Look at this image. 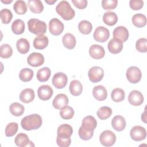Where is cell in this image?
Masks as SVG:
<instances>
[{"label":"cell","mask_w":147,"mask_h":147,"mask_svg":"<svg viewBox=\"0 0 147 147\" xmlns=\"http://www.w3.org/2000/svg\"><path fill=\"white\" fill-rule=\"evenodd\" d=\"M144 5V1L141 0H131L129 1L130 7L134 10H140Z\"/></svg>","instance_id":"cell-47"},{"label":"cell","mask_w":147,"mask_h":147,"mask_svg":"<svg viewBox=\"0 0 147 147\" xmlns=\"http://www.w3.org/2000/svg\"><path fill=\"white\" fill-rule=\"evenodd\" d=\"M62 42L66 48L68 49H72L75 47L76 40L75 37L72 34L67 33L63 36Z\"/></svg>","instance_id":"cell-24"},{"label":"cell","mask_w":147,"mask_h":147,"mask_svg":"<svg viewBox=\"0 0 147 147\" xmlns=\"http://www.w3.org/2000/svg\"><path fill=\"white\" fill-rule=\"evenodd\" d=\"M14 142L17 146L25 147L34 146V145L30 141L28 138V136L23 133L18 134L14 139Z\"/></svg>","instance_id":"cell-17"},{"label":"cell","mask_w":147,"mask_h":147,"mask_svg":"<svg viewBox=\"0 0 147 147\" xmlns=\"http://www.w3.org/2000/svg\"><path fill=\"white\" fill-rule=\"evenodd\" d=\"M11 30L16 34H21L25 30V23L21 19H17L11 24Z\"/></svg>","instance_id":"cell-33"},{"label":"cell","mask_w":147,"mask_h":147,"mask_svg":"<svg viewBox=\"0 0 147 147\" xmlns=\"http://www.w3.org/2000/svg\"><path fill=\"white\" fill-rule=\"evenodd\" d=\"M0 17L3 24H8L12 20L13 14L9 9H3L0 11Z\"/></svg>","instance_id":"cell-40"},{"label":"cell","mask_w":147,"mask_h":147,"mask_svg":"<svg viewBox=\"0 0 147 147\" xmlns=\"http://www.w3.org/2000/svg\"><path fill=\"white\" fill-rule=\"evenodd\" d=\"M78 134L79 136V137L84 141H87L90 140L93 135H94V131H86L84 129H83L82 128V127L80 126L79 129V131H78Z\"/></svg>","instance_id":"cell-45"},{"label":"cell","mask_w":147,"mask_h":147,"mask_svg":"<svg viewBox=\"0 0 147 147\" xmlns=\"http://www.w3.org/2000/svg\"><path fill=\"white\" fill-rule=\"evenodd\" d=\"M78 29L81 33L83 34H88L92 31V25L90 21L82 20L79 23Z\"/></svg>","instance_id":"cell-35"},{"label":"cell","mask_w":147,"mask_h":147,"mask_svg":"<svg viewBox=\"0 0 147 147\" xmlns=\"http://www.w3.org/2000/svg\"><path fill=\"white\" fill-rule=\"evenodd\" d=\"M56 142L57 145L59 146L60 147H68L71 145V138H65L57 136Z\"/></svg>","instance_id":"cell-46"},{"label":"cell","mask_w":147,"mask_h":147,"mask_svg":"<svg viewBox=\"0 0 147 147\" xmlns=\"http://www.w3.org/2000/svg\"><path fill=\"white\" fill-rule=\"evenodd\" d=\"M111 125L113 129L116 131H121L123 130L126 127L125 119L121 115H116L112 119Z\"/></svg>","instance_id":"cell-23"},{"label":"cell","mask_w":147,"mask_h":147,"mask_svg":"<svg viewBox=\"0 0 147 147\" xmlns=\"http://www.w3.org/2000/svg\"><path fill=\"white\" fill-rule=\"evenodd\" d=\"M75 114L73 108L69 106H65L62 107L60 110V115L64 119H71Z\"/></svg>","instance_id":"cell-36"},{"label":"cell","mask_w":147,"mask_h":147,"mask_svg":"<svg viewBox=\"0 0 147 147\" xmlns=\"http://www.w3.org/2000/svg\"><path fill=\"white\" fill-rule=\"evenodd\" d=\"M109 52L113 54H117L121 52L123 49V42L117 38H112L107 45Z\"/></svg>","instance_id":"cell-19"},{"label":"cell","mask_w":147,"mask_h":147,"mask_svg":"<svg viewBox=\"0 0 147 147\" xmlns=\"http://www.w3.org/2000/svg\"><path fill=\"white\" fill-rule=\"evenodd\" d=\"M126 76L127 80L130 83L136 84L140 81L142 74L139 68L136 66H131L127 69Z\"/></svg>","instance_id":"cell-5"},{"label":"cell","mask_w":147,"mask_h":147,"mask_svg":"<svg viewBox=\"0 0 147 147\" xmlns=\"http://www.w3.org/2000/svg\"><path fill=\"white\" fill-rule=\"evenodd\" d=\"M49 30L52 34L59 36L64 30V24L57 18H53L49 21Z\"/></svg>","instance_id":"cell-9"},{"label":"cell","mask_w":147,"mask_h":147,"mask_svg":"<svg viewBox=\"0 0 147 147\" xmlns=\"http://www.w3.org/2000/svg\"><path fill=\"white\" fill-rule=\"evenodd\" d=\"M56 11L64 20H71L75 15V10L67 1H60L56 7Z\"/></svg>","instance_id":"cell-2"},{"label":"cell","mask_w":147,"mask_h":147,"mask_svg":"<svg viewBox=\"0 0 147 147\" xmlns=\"http://www.w3.org/2000/svg\"><path fill=\"white\" fill-rule=\"evenodd\" d=\"M131 138L135 141L144 140L146 137V131L145 129L141 126H133L130 131Z\"/></svg>","instance_id":"cell-8"},{"label":"cell","mask_w":147,"mask_h":147,"mask_svg":"<svg viewBox=\"0 0 147 147\" xmlns=\"http://www.w3.org/2000/svg\"><path fill=\"white\" fill-rule=\"evenodd\" d=\"M89 54L94 59H100L105 56V51L101 45L94 44L89 48Z\"/></svg>","instance_id":"cell-16"},{"label":"cell","mask_w":147,"mask_h":147,"mask_svg":"<svg viewBox=\"0 0 147 147\" xmlns=\"http://www.w3.org/2000/svg\"><path fill=\"white\" fill-rule=\"evenodd\" d=\"M28 4L30 10L36 14L41 13L44 10V6L40 0H29Z\"/></svg>","instance_id":"cell-26"},{"label":"cell","mask_w":147,"mask_h":147,"mask_svg":"<svg viewBox=\"0 0 147 147\" xmlns=\"http://www.w3.org/2000/svg\"><path fill=\"white\" fill-rule=\"evenodd\" d=\"M1 2H3V3H6V4H7V3H10L12 2L13 1H12V0H10V1H9V0H6V1L1 0Z\"/></svg>","instance_id":"cell-51"},{"label":"cell","mask_w":147,"mask_h":147,"mask_svg":"<svg viewBox=\"0 0 147 147\" xmlns=\"http://www.w3.org/2000/svg\"><path fill=\"white\" fill-rule=\"evenodd\" d=\"M99 141L102 145L105 146H111L116 141V136L112 131L106 130L100 134Z\"/></svg>","instance_id":"cell-4"},{"label":"cell","mask_w":147,"mask_h":147,"mask_svg":"<svg viewBox=\"0 0 147 147\" xmlns=\"http://www.w3.org/2000/svg\"><path fill=\"white\" fill-rule=\"evenodd\" d=\"M48 38L44 35L38 36L33 40V47L37 49H43L48 45Z\"/></svg>","instance_id":"cell-25"},{"label":"cell","mask_w":147,"mask_h":147,"mask_svg":"<svg viewBox=\"0 0 147 147\" xmlns=\"http://www.w3.org/2000/svg\"><path fill=\"white\" fill-rule=\"evenodd\" d=\"M13 9L17 14L22 15L26 13L27 11V6L25 1L18 0L16 1L14 3Z\"/></svg>","instance_id":"cell-39"},{"label":"cell","mask_w":147,"mask_h":147,"mask_svg":"<svg viewBox=\"0 0 147 147\" xmlns=\"http://www.w3.org/2000/svg\"><path fill=\"white\" fill-rule=\"evenodd\" d=\"M68 78L67 75L63 72H57L56 73L52 80V82L55 87L58 89H62L67 84Z\"/></svg>","instance_id":"cell-10"},{"label":"cell","mask_w":147,"mask_h":147,"mask_svg":"<svg viewBox=\"0 0 147 147\" xmlns=\"http://www.w3.org/2000/svg\"><path fill=\"white\" fill-rule=\"evenodd\" d=\"M133 24L137 28H142L146 24V17L141 13H137L132 17Z\"/></svg>","instance_id":"cell-30"},{"label":"cell","mask_w":147,"mask_h":147,"mask_svg":"<svg viewBox=\"0 0 147 147\" xmlns=\"http://www.w3.org/2000/svg\"><path fill=\"white\" fill-rule=\"evenodd\" d=\"M146 107L145 109V111L144 112V113L142 114V115H141V119L142 121L144 122V123H146Z\"/></svg>","instance_id":"cell-49"},{"label":"cell","mask_w":147,"mask_h":147,"mask_svg":"<svg viewBox=\"0 0 147 147\" xmlns=\"http://www.w3.org/2000/svg\"><path fill=\"white\" fill-rule=\"evenodd\" d=\"M25 107L20 103L14 102L9 106V111L11 114L16 117H19L23 114L24 113Z\"/></svg>","instance_id":"cell-31"},{"label":"cell","mask_w":147,"mask_h":147,"mask_svg":"<svg viewBox=\"0 0 147 147\" xmlns=\"http://www.w3.org/2000/svg\"><path fill=\"white\" fill-rule=\"evenodd\" d=\"M51 75V69L48 67H43L37 72L36 77L37 80L41 82L47 81Z\"/></svg>","instance_id":"cell-32"},{"label":"cell","mask_w":147,"mask_h":147,"mask_svg":"<svg viewBox=\"0 0 147 147\" xmlns=\"http://www.w3.org/2000/svg\"><path fill=\"white\" fill-rule=\"evenodd\" d=\"M27 62L28 64L30 66L37 67L44 64V57L40 53L33 52L28 57Z\"/></svg>","instance_id":"cell-11"},{"label":"cell","mask_w":147,"mask_h":147,"mask_svg":"<svg viewBox=\"0 0 147 147\" xmlns=\"http://www.w3.org/2000/svg\"><path fill=\"white\" fill-rule=\"evenodd\" d=\"M13 54V49L11 46L7 44H2L0 48V56L3 59H7L11 56Z\"/></svg>","instance_id":"cell-41"},{"label":"cell","mask_w":147,"mask_h":147,"mask_svg":"<svg viewBox=\"0 0 147 147\" xmlns=\"http://www.w3.org/2000/svg\"><path fill=\"white\" fill-rule=\"evenodd\" d=\"M103 22L109 26L114 25L118 21V16L113 11H107L103 16Z\"/></svg>","instance_id":"cell-29"},{"label":"cell","mask_w":147,"mask_h":147,"mask_svg":"<svg viewBox=\"0 0 147 147\" xmlns=\"http://www.w3.org/2000/svg\"><path fill=\"white\" fill-rule=\"evenodd\" d=\"M18 126L16 122H10L7 125L5 128V136L6 137H12L17 132Z\"/></svg>","instance_id":"cell-42"},{"label":"cell","mask_w":147,"mask_h":147,"mask_svg":"<svg viewBox=\"0 0 147 147\" xmlns=\"http://www.w3.org/2000/svg\"><path fill=\"white\" fill-rule=\"evenodd\" d=\"M42 123L41 117L37 114H33L24 117L21 121V125L24 130L29 131L38 129Z\"/></svg>","instance_id":"cell-1"},{"label":"cell","mask_w":147,"mask_h":147,"mask_svg":"<svg viewBox=\"0 0 147 147\" xmlns=\"http://www.w3.org/2000/svg\"><path fill=\"white\" fill-rule=\"evenodd\" d=\"M93 37L95 41L99 42H104L109 39L110 32L109 29L100 26L95 29Z\"/></svg>","instance_id":"cell-7"},{"label":"cell","mask_w":147,"mask_h":147,"mask_svg":"<svg viewBox=\"0 0 147 147\" xmlns=\"http://www.w3.org/2000/svg\"><path fill=\"white\" fill-rule=\"evenodd\" d=\"M88 76L91 82L98 83L103 79L104 76V71L100 67L94 66L88 70Z\"/></svg>","instance_id":"cell-6"},{"label":"cell","mask_w":147,"mask_h":147,"mask_svg":"<svg viewBox=\"0 0 147 147\" xmlns=\"http://www.w3.org/2000/svg\"><path fill=\"white\" fill-rule=\"evenodd\" d=\"M113 37L121 40L122 42L126 41L129 38V33L126 28L123 26H119L113 30Z\"/></svg>","instance_id":"cell-15"},{"label":"cell","mask_w":147,"mask_h":147,"mask_svg":"<svg viewBox=\"0 0 147 147\" xmlns=\"http://www.w3.org/2000/svg\"><path fill=\"white\" fill-rule=\"evenodd\" d=\"M28 26L30 32L37 36L44 35L47 28L45 22L36 18L30 19L28 21Z\"/></svg>","instance_id":"cell-3"},{"label":"cell","mask_w":147,"mask_h":147,"mask_svg":"<svg viewBox=\"0 0 147 147\" xmlns=\"http://www.w3.org/2000/svg\"><path fill=\"white\" fill-rule=\"evenodd\" d=\"M71 1L74 6L79 9H83L87 6V0H72Z\"/></svg>","instance_id":"cell-48"},{"label":"cell","mask_w":147,"mask_h":147,"mask_svg":"<svg viewBox=\"0 0 147 147\" xmlns=\"http://www.w3.org/2000/svg\"><path fill=\"white\" fill-rule=\"evenodd\" d=\"M128 101L133 106H140L144 102L143 95L138 90H133L129 94Z\"/></svg>","instance_id":"cell-12"},{"label":"cell","mask_w":147,"mask_h":147,"mask_svg":"<svg viewBox=\"0 0 147 147\" xmlns=\"http://www.w3.org/2000/svg\"><path fill=\"white\" fill-rule=\"evenodd\" d=\"M125 92L123 90L119 88H115L113 90L111 94V97L113 101L115 102H122L125 99Z\"/></svg>","instance_id":"cell-38"},{"label":"cell","mask_w":147,"mask_h":147,"mask_svg":"<svg viewBox=\"0 0 147 147\" xmlns=\"http://www.w3.org/2000/svg\"><path fill=\"white\" fill-rule=\"evenodd\" d=\"M57 1L56 0H45V2L49 4V5H53L54 3H55Z\"/></svg>","instance_id":"cell-50"},{"label":"cell","mask_w":147,"mask_h":147,"mask_svg":"<svg viewBox=\"0 0 147 147\" xmlns=\"http://www.w3.org/2000/svg\"><path fill=\"white\" fill-rule=\"evenodd\" d=\"M68 103V98L64 94H57L52 101V105L54 108L57 110L61 109Z\"/></svg>","instance_id":"cell-18"},{"label":"cell","mask_w":147,"mask_h":147,"mask_svg":"<svg viewBox=\"0 0 147 147\" xmlns=\"http://www.w3.org/2000/svg\"><path fill=\"white\" fill-rule=\"evenodd\" d=\"M136 49L142 53L147 52V39L146 38H140L136 43Z\"/></svg>","instance_id":"cell-43"},{"label":"cell","mask_w":147,"mask_h":147,"mask_svg":"<svg viewBox=\"0 0 147 147\" xmlns=\"http://www.w3.org/2000/svg\"><path fill=\"white\" fill-rule=\"evenodd\" d=\"M97 126V121L91 115L85 117L82 121V128L86 131H94Z\"/></svg>","instance_id":"cell-14"},{"label":"cell","mask_w":147,"mask_h":147,"mask_svg":"<svg viewBox=\"0 0 147 147\" xmlns=\"http://www.w3.org/2000/svg\"><path fill=\"white\" fill-rule=\"evenodd\" d=\"M16 47L20 53L26 54L29 51L30 44L26 38H21L17 41Z\"/></svg>","instance_id":"cell-28"},{"label":"cell","mask_w":147,"mask_h":147,"mask_svg":"<svg viewBox=\"0 0 147 147\" xmlns=\"http://www.w3.org/2000/svg\"><path fill=\"white\" fill-rule=\"evenodd\" d=\"M69 89V92L72 95L78 96L82 92L83 86L78 80H74L70 83Z\"/></svg>","instance_id":"cell-27"},{"label":"cell","mask_w":147,"mask_h":147,"mask_svg":"<svg viewBox=\"0 0 147 147\" xmlns=\"http://www.w3.org/2000/svg\"><path fill=\"white\" fill-rule=\"evenodd\" d=\"M92 94L94 97L99 101H102L106 99L107 96V92L106 88L99 85L94 87L92 90Z\"/></svg>","instance_id":"cell-21"},{"label":"cell","mask_w":147,"mask_h":147,"mask_svg":"<svg viewBox=\"0 0 147 147\" xmlns=\"http://www.w3.org/2000/svg\"><path fill=\"white\" fill-rule=\"evenodd\" d=\"M96 114L99 119L101 120H105L111 115L112 110L108 106H103L98 110Z\"/></svg>","instance_id":"cell-37"},{"label":"cell","mask_w":147,"mask_h":147,"mask_svg":"<svg viewBox=\"0 0 147 147\" xmlns=\"http://www.w3.org/2000/svg\"><path fill=\"white\" fill-rule=\"evenodd\" d=\"M73 133L72 127L68 124H62L60 125L57 130V137L61 138H70Z\"/></svg>","instance_id":"cell-20"},{"label":"cell","mask_w":147,"mask_h":147,"mask_svg":"<svg viewBox=\"0 0 147 147\" xmlns=\"http://www.w3.org/2000/svg\"><path fill=\"white\" fill-rule=\"evenodd\" d=\"M35 97L34 91L32 88H25L23 90L20 94V100L25 103H29L32 102Z\"/></svg>","instance_id":"cell-22"},{"label":"cell","mask_w":147,"mask_h":147,"mask_svg":"<svg viewBox=\"0 0 147 147\" xmlns=\"http://www.w3.org/2000/svg\"><path fill=\"white\" fill-rule=\"evenodd\" d=\"M117 0H103L102 1V6L105 10H113L117 6Z\"/></svg>","instance_id":"cell-44"},{"label":"cell","mask_w":147,"mask_h":147,"mask_svg":"<svg viewBox=\"0 0 147 147\" xmlns=\"http://www.w3.org/2000/svg\"><path fill=\"white\" fill-rule=\"evenodd\" d=\"M34 75L33 71L28 68L22 69L19 74L20 79L24 82H28L32 80Z\"/></svg>","instance_id":"cell-34"},{"label":"cell","mask_w":147,"mask_h":147,"mask_svg":"<svg viewBox=\"0 0 147 147\" xmlns=\"http://www.w3.org/2000/svg\"><path fill=\"white\" fill-rule=\"evenodd\" d=\"M53 89L49 85H42L39 87L37 90L38 98L42 100H48L52 96Z\"/></svg>","instance_id":"cell-13"}]
</instances>
